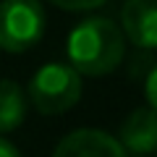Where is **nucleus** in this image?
Masks as SVG:
<instances>
[{
	"label": "nucleus",
	"instance_id": "nucleus-1",
	"mask_svg": "<svg viewBox=\"0 0 157 157\" xmlns=\"http://www.w3.org/2000/svg\"><path fill=\"white\" fill-rule=\"evenodd\" d=\"M68 66L81 76H107L126 55L123 32L110 18H86L68 34Z\"/></svg>",
	"mask_w": 157,
	"mask_h": 157
},
{
	"label": "nucleus",
	"instance_id": "nucleus-2",
	"mask_svg": "<svg viewBox=\"0 0 157 157\" xmlns=\"http://www.w3.org/2000/svg\"><path fill=\"white\" fill-rule=\"evenodd\" d=\"M81 97V73L68 63H47L29 81V100L42 115L68 113Z\"/></svg>",
	"mask_w": 157,
	"mask_h": 157
},
{
	"label": "nucleus",
	"instance_id": "nucleus-3",
	"mask_svg": "<svg viewBox=\"0 0 157 157\" xmlns=\"http://www.w3.org/2000/svg\"><path fill=\"white\" fill-rule=\"evenodd\" d=\"M45 8L39 0H3L0 3V50L26 52L45 34Z\"/></svg>",
	"mask_w": 157,
	"mask_h": 157
},
{
	"label": "nucleus",
	"instance_id": "nucleus-4",
	"mask_svg": "<svg viewBox=\"0 0 157 157\" xmlns=\"http://www.w3.org/2000/svg\"><path fill=\"white\" fill-rule=\"evenodd\" d=\"M52 157H128V152L100 128H78L58 141Z\"/></svg>",
	"mask_w": 157,
	"mask_h": 157
},
{
	"label": "nucleus",
	"instance_id": "nucleus-5",
	"mask_svg": "<svg viewBox=\"0 0 157 157\" xmlns=\"http://www.w3.org/2000/svg\"><path fill=\"white\" fill-rule=\"evenodd\" d=\"M121 32L141 50L157 45V0H126L121 11Z\"/></svg>",
	"mask_w": 157,
	"mask_h": 157
},
{
	"label": "nucleus",
	"instance_id": "nucleus-6",
	"mask_svg": "<svg viewBox=\"0 0 157 157\" xmlns=\"http://www.w3.org/2000/svg\"><path fill=\"white\" fill-rule=\"evenodd\" d=\"M121 147L136 157H149L157 149V118L155 107H136L121 126Z\"/></svg>",
	"mask_w": 157,
	"mask_h": 157
},
{
	"label": "nucleus",
	"instance_id": "nucleus-7",
	"mask_svg": "<svg viewBox=\"0 0 157 157\" xmlns=\"http://www.w3.org/2000/svg\"><path fill=\"white\" fill-rule=\"evenodd\" d=\"M26 118V94L16 81H0V134L16 131Z\"/></svg>",
	"mask_w": 157,
	"mask_h": 157
},
{
	"label": "nucleus",
	"instance_id": "nucleus-8",
	"mask_svg": "<svg viewBox=\"0 0 157 157\" xmlns=\"http://www.w3.org/2000/svg\"><path fill=\"white\" fill-rule=\"evenodd\" d=\"M50 3L63 8V11H92V8H100L107 0H50Z\"/></svg>",
	"mask_w": 157,
	"mask_h": 157
},
{
	"label": "nucleus",
	"instance_id": "nucleus-9",
	"mask_svg": "<svg viewBox=\"0 0 157 157\" xmlns=\"http://www.w3.org/2000/svg\"><path fill=\"white\" fill-rule=\"evenodd\" d=\"M0 157H21V152H18L8 139H3V136H0Z\"/></svg>",
	"mask_w": 157,
	"mask_h": 157
}]
</instances>
